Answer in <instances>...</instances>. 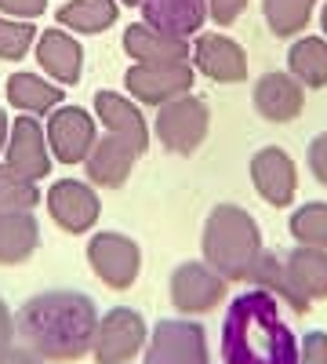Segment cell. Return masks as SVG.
I'll return each mask as SVG.
<instances>
[{
    "label": "cell",
    "mask_w": 327,
    "mask_h": 364,
    "mask_svg": "<svg viewBox=\"0 0 327 364\" xmlns=\"http://www.w3.org/2000/svg\"><path fill=\"white\" fill-rule=\"evenodd\" d=\"M15 328L22 343L44 360H80L92 353L99 331V306L80 291H44L18 310Z\"/></svg>",
    "instance_id": "1"
},
{
    "label": "cell",
    "mask_w": 327,
    "mask_h": 364,
    "mask_svg": "<svg viewBox=\"0 0 327 364\" xmlns=\"http://www.w3.org/2000/svg\"><path fill=\"white\" fill-rule=\"evenodd\" d=\"M299 339L280 317V302L262 291H240L222 321V364H294Z\"/></svg>",
    "instance_id": "2"
},
{
    "label": "cell",
    "mask_w": 327,
    "mask_h": 364,
    "mask_svg": "<svg viewBox=\"0 0 327 364\" xmlns=\"http://www.w3.org/2000/svg\"><path fill=\"white\" fill-rule=\"evenodd\" d=\"M265 252L255 215L240 204H215L204 223V262L229 284H248L258 255Z\"/></svg>",
    "instance_id": "3"
},
{
    "label": "cell",
    "mask_w": 327,
    "mask_h": 364,
    "mask_svg": "<svg viewBox=\"0 0 327 364\" xmlns=\"http://www.w3.org/2000/svg\"><path fill=\"white\" fill-rule=\"evenodd\" d=\"M153 132L160 139V146L174 157H193L196 149L204 146L207 132H211V109L200 95H182L174 102H164L157 109V120H153Z\"/></svg>",
    "instance_id": "4"
},
{
    "label": "cell",
    "mask_w": 327,
    "mask_h": 364,
    "mask_svg": "<svg viewBox=\"0 0 327 364\" xmlns=\"http://www.w3.org/2000/svg\"><path fill=\"white\" fill-rule=\"evenodd\" d=\"M167 291H171V302L178 314L204 317V314H215L226 302L229 281L222 273H215L207 262H178L167 281Z\"/></svg>",
    "instance_id": "5"
},
{
    "label": "cell",
    "mask_w": 327,
    "mask_h": 364,
    "mask_svg": "<svg viewBox=\"0 0 327 364\" xmlns=\"http://www.w3.org/2000/svg\"><path fill=\"white\" fill-rule=\"evenodd\" d=\"M87 262H92L95 277L106 288L124 291L142 273V248L121 230H102V233H92V240H87Z\"/></svg>",
    "instance_id": "6"
},
{
    "label": "cell",
    "mask_w": 327,
    "mask_h": 364,
    "mask_svg": "<svg viewBox=\"0 0 327 364\" xmlns=\"http://www.w3.org/2000/svg\"><path fill=\"white\" fill-rule=\"evenodd\" d=\"M44 135H48V149L58 164H84L92 146L99 142V120L95 113H87L84 106H70L62 102L58 109L48 113V124H44Z\"/></svg>",
    "instance_id": "7"
},
{
    "label": "cell",
    "mask_w": 327,
    "mask_h": 364,
    "mask_svg": "<svg viewBox=\"0 0 327 364\" xmlns=\"http://www.w3.org/2000/svg\"><path fill=\"white\" fill-rule=\"evenodd\" d=\"M145 339H150L145 317L131 306H113L106 310V317H99L92 357L95 364H131L145 350Z\"/></svg>",
    "instance_id": "8"
},
{
    "label": "cell",
    "mask_w": 327,
    "mask_h": 364,
    "mask_svg": "<svg viewBox=\"0 0 327 364\" xmlns=\"http://www.w3.org/2000/svg\"><path fill=\"white\" fill-rule=\"evenodd\" d=\"M193 80H196L193 63H164V66L131 63V70L124 73L128 95H131L138 106H153V109H160L164 102H174V99L189 95Z\"/></svg>",
    "instance_id": "9"
},
{
    "label": "cell",
    "mask_w": 327,
    "mask_h": 364,
    "mask_svg": "<svg viewBox=\"0 0 327 364\" xmlns=\"http://www.w3.org/2000/svg\"><path fill=\"white\" fill-rule=\"evenodd\" d=\"M44 204H48V215L55 219V226L66 233H92L102 215L99 190L84 178H55L48 186Z\"/></svg>",
    "instance_id": "10"
},
{
    "label": "cell",
    "mask_w": 327,
    "mask_h": 364,
    "mask_svg": "<svg viewBox=\"0 0 327 364\" xmlns=\"http://www.w3.org/2000/svg\"><path fill=\"white\" fill-rule=\"evenodd\" d=\"M145 364H207V331L200 321H160L145 339Z\"/></svg>",
    "instance_id": "11"
},
{
    "label": "cell",
    "mask_w": 327,
    "mask_h": 364,
    "mask_svg": "<svg viewBox=\"0 0 327 364\" xmlns=\"http://www.w3.org/2000/svg\"><path fill=\"white\" fill-rule=\"evenodd\" d=\"M251 182L265 204L273 208H291L299 197V168H294L291 154L280 146H262L248 164Z\"/></svg>",
    "instance_id": "12"
},
{
    "label": "cell",
    "mask_w": 327,
    "mask_h": 364,
    "mask_svg": "<svg viewBox=\"0 0 327 364\" xmlns=\"http://www.w3.org/2000/svg\"><path fill=\"white\" fill-rule=\"evenodd\" d=\"M51 149H48V135H44V124L40 117H15L11 120V132H8V146H4V164H11L18 175L26 178H48L51 175Z\"/></svg>",
    "instance_id": "13"
},
{
    "label": "cell",
    "mask_w": 327,
    "mask_h": 364,
    "mask_svg": "<svg viewBox=\"0 0 327 364\" xmlns=\"http://www.w3.org/2000/svg\"><path fill=\"white\" fill-rule=\"evenodd\" d=\"M189 63L196 73H204L215 84H240L248 80V51L229 33H200L193 41Z\"/></svg>",
    "instance_id": "14"
},
{
    "label": "cell",
    "mask_w": 327,
    "mask_h": 364,
    "mask_svg": "<svg viewBox=\"0 0 327 364\" xmlns=\"http://www.w3.org/2000/svg\"><path fill=\"white\" fill-rule=\"evenodd\" d=\"M92 106H95V120L106 128V135L124 139L138 157L150 149V124H145V117H142V109L131 95H121V91H95Z\"/></svg>",
    "instance_id": "15"
},
{
    "label": "cell",
    "mask_w": 327,
    "mask_h": 364,
    "mask_svg": "<svg viewBox=\"0 0 327 364\" xmlns=\"http://www.w3.org/2000/svg\"><path fill=\"white\" fill-rule=\"evenodd\" d=\"M33 55H37V66L44 70V77L62 84V87H73L84 77V48L62 26L40 29L37 44H33Z\"/></svg>",
    "instance_id": "16"
},
{
    "label": "cell",
    "mask_w": 327,
    "mask_h": 364,
    "mask_svg": "<svg viewBox=\"0 0 327 364\" xmlns=\"http://www.w3.org/2000/svg\"><path fill=\"white\" fill-rule=\"evenodd\" d=\"M255 109L270 124H291L306 109V87L291 73H280V70L262 73L255 80Z\"/></svg>",
    "instance_id": "17"
},
{
    "label": "cell",
    "mask_w": 327,
    "mask_h": 364,
    "mask_svg": "<svg viewBox=\"0 0 327 364\" xmlns=\"http://www.w3.org/2000/svg\"><path fill=\"white\" fill-rule=\"evenodd\" d=\"M124 51L131 63L142 66H164V63H189L193 44L182 37H171L150 22H131L124 29Z\"/></svg>",
    "instance_id": "18"
},
{
    "label": "cell",
    "mask_w": 327,
    "mask_h": 364,
    "mask_svg": "<svg viewBox=\"0 0 327 364\" xmlns=\"http://www.w3.org/2000/svg\"><path fill=\"white\" fill-rule=\"evenodd\" d=\"M138 154L116 135H99V142L92 146V154L84 161V175L95 190H121L131 178Z\"/></svg>",
    "instance_id": "19"
},
{
    "label": "cell",
    "mask_w": 327,
    "mask_h": 364,
    "mask_svg": "<svg viewBox=\"0 0 327 364\" xmlns=\"http://www.w3.org/2000/svg\"><path fill=\"white\" fill-rule=\"evenodd\" d=\"M142 22L189 41L207 22V0H142Z\"/></svg>",
    "instance_id": "20"
},
{
    "label": "cell",
    "mask_w": 327,
    "mask_h": 364,
    "mask_svg": "<svg viewBox=\"0 0 327 364\" xmlns=\"http://www.w3.org/2000/svg\"><path fill=\"white\" fill-rule=\"evenodd\" d=\"M4 91H8V102L29 117H48L51 109L66 102V87L48 80L44 73H11Z\"/></svg>",
    "instance_id": "21"
},
{
    "label": "cell",
    "mask_w": 327,
    "mask_h": 364,
    "mask_svg": "<svg viewBox=\"0 0 327 364\" xmlns=\"http://www.w3.org/2000/svg\"><path fill=\"white\" fill-rule=\"evenodd\" d=\"M284 266H287V277H291L294 291H299L309 306L327 299V252L323 248L294 245L291 252H284Z\"/></svg>",
    "instance_id": "22"
},
{
    "label": "cell",
    "mask_w": 327,
    "mask_h": 364,
    "mask_svg": "<svg viewBox=\"0 0 327 364\" xmlns=\"http://www.w3.org/2000/svg\"><path fill=\"white\" fill-rule=\"evenodd\" d=\"M121 18V0H66L55 11V22L73 37H99Z\"/></svg>",
    "instance_id": "23"
},
{
    "label": "cell",
    "mask_w": 327,
    "mask_h": 364,
    "mask_svg": "<svg viewBox=\"0 0 327 364\" xmlns=\"http://www.w3.org/2000/svg\"><path fill=\"white\" fill-rule=\"evenodd\" d=\"M40 245V223L33 211H0V266H18Z\"/></svg>",
    "instance_id": "24"
},
{
    "label": "cell",
    "mask_w": 327,
    "mask_h": 364,
    "mask_svg": "<svg viewBox=\"0 0 327 364\" xmlns=\"http://www.w3.org/2000/svg\"><path fill=\"white\" fill-rule=\"evenodd\" d=\"M251 288H262V291H270L277 302H284V306L291 314H309V302L294 291L291 277H287V266H284V252H262L255 269H251V277H248Z\"/></svg>",
    "instance_id": "25"
},
{
    "label": "cell",
    "mask_w": 327,
    "mask_h": 364,
    "mask_svg": "<svg viewBox=\"0 0 327 364\" xmlns=\"http://www.w3.org/2000/svg\"><path fill=\"white\" fill-rule=\"evenodd\" d=\"M287 73L309 91L327 87V37H299L287 51Z\"/></svg>",
    "instance_id": "26"
},
{
    "label": "cell",
    "mask_w": 327,
    "mask_h": 364,
    "mask_svg": "<svg viewBox=\"0 0 327 364\" xmlns=\"http://www.w3.org/2000/svg\"><path fill=\"white\" fill-rule=\"evenodd\" d=\"M320 0H262V18L273 29V37H299L316 15Z\"/></svg>",
    "instance_id": "27"
},
{
    "label": "cell",
    "mask_w": 327,
    "mask_h": 364,
    "mask_svg": "<svg viewBox=\"0 0 327 364\" xmlns=\"http://www.w3.org/2000/svg\"><path fill=\"white\" fill-rule=\"evenodd\" d=\"M291 237L306 248H323L327 252V200H309L299 204L287 219Z\"/></svg>",
    "instance_id": "28"
},
{
    "label": "cell",
    "mask_w": 327,
    "mask_h": 364,
    "mask_svg": "<svg viewBox=\"0 0 327 364\" xmlns=\"http://www.w3.org/2000/svg\"><path fill=\"white\" fill-rule=\"evenodd\" d=\"M37 204H44L37 182L0 161V211H33Z\"/></svg>",
    "instance_id": "29"
},
{
    "label": "cell",
    "mask_w": 327,
    "mask_h": 364,
    "mask_svg": "<svg viewBox=\"0 0 327 364\" xmlns=\"http://www.w3.org/2000/svg\"><path fill=\"white\" fill-rule=\"evenodd\" d=\"M33 44H37V26L33 22L0 15V58H8V63L26 58L33 51Z\"/></svg>",
    "instance_id": "30"
},
{
    "label": "cell",
    "mask_w": 327,
    "mask_h": 364,
    "mask_svg": "<svg viewBox=\"0 0 327 364\" xmlns=\"http://www.w3.org/2000/svg\"><path fill=\"white\" fill-rule=\"evenodd\" d=\"M294 364H327V331H306Z\"/></svg>",
    "instance_id": "31"
},
{
    "label": "cell",
    "mask_w": 327,
    "mask_h": 364,
    "mask_svg": "<svg viewBox=\"0 0 327 364\" xmlns=\"http://www.w3.org/2000/svg\"><path fill=\"white\" fill-rule=\"evenodd\" d=\"M248 4L251 0H207V18H211L215 26H233L248 11Z\"/></svg>",
    "instance_id": "32"
},
{
    "label": "cell",
    "mask_w": 327,
    "mask_h": 364,
    "mask_svg": "<svg viewBox=\"0 0 327 364\" xmlns=\"http://www.w3.org/2000/svg\"><path fill=\"white\" fill-rule=\"evenodd\" d=\"M48 11V0H0V15H8V18H26V22H33Z\"/></svg>",
    "instance_id": "33"
},
{
    "label": "cell",
    "mask_w": 327,
    "mask_h": 364,
    "mask_svg": "<svg viewBox=\"0 0 327 364\" xmlns=\"http://www.w3.org/2000/svg\"><path fill=\"white\" fill-rule=\"evenodd\" d=\"M306 161H309L313 178L320 182V186H327V132H320V135L309 142V154H306Z\"/></svg>",
    "instance_id": "34"
},
{
    "label": "cell",
    "mask_w": 327,
    "mask_h": 364,
    "mask_svg": "<svg viewBox=\"0 0 327 364\" xmlns=\"http://www.w3.org/2000/svg\"><path fill=\"white\" fill-rule=\"evenodd\" d=\"M0 364H48L40 353H33V350H29V346H4V350H0Z\"/></svg>",
    "instance_id": "35"
},
{
    "label": "cell",
    "mask_w": 327,
    "mask_h": 364,
    "mask_svg": "<svg viewBox=\"0 0 327 364\" xmlns=\"http://www.w3.org/2000/svg\"><path fill=\"white\" fill-rule=\"evenodd\" d=\"M18 336V328H15V314L8 310V302L0 299V350L11 346V339Z\"/></svg>",
    "instance_id": "36"
},
{
    "label": "cell",
    "mask_w": 327,
    "mask_h": 364,
    "mask_svg": "<svg viewBox=\"0 0 327 364\" xmlns=\"http://www.w3.org/2000/svg\"><path fill=\"white\" fill-rule=\"evenodd\" d=\"M8 132H11V120H8L4 109H0V154H4V146H8Z\"/></svg>",
    "instance_id": "37"
},
{
    "label": "cell",
    "mask_w": 327,
    "mask_h": 364,
    "mask_svg": "<svg viewBox=\"0 0 327 364\" xmlns=\"http://www.w3.org/2000/svg\"><path fill=\"white\" fill-rule=\"evenodd\" d=\"M320 29H323V37H327V0L320 4Z\"/></svg>",
    "instance_id": "38"
},
{
    "label": "cell",
    "mask_w": 327,
    "mask_h": 364,
    "mask_svg": "<svg viewBox=\"0 0 327 364\" xmlns=\"http://www.w3.org/2000/svg\"><path fill=\"white\" fill-rule=\"evenodd\" d=\"M121 4H128V8H142V0H121Z\"/></svg>",
    "instance_id": "39"
}]
</instances>
